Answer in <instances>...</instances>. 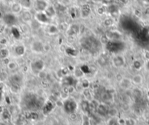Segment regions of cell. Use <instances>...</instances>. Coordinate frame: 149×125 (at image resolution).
Returning a JSON list of instances; mask_svg holds the SVG:
<instances>
[{
	"instance_id": "6da1fadb",
	"label": "cell",
	"mask_w": 149,
	"mask_h": 125,
	"mask_svg": "<svg viewBox=\"0 0 149 125\" xmlns=\"http://www.w3.org/2000/svg\"><path fill=\"white\" fill-rule=\"evenodd\" d=\"M34 19L36 20L40 24H49L51 21L45 12H36L34 15Z\"/></svg>"
},
{
	"instance_id": "7a4b0ae2",
	"label": "cell",
	"mask_w": 149,
	"mask_h": 125,
	"mask_svg": "<svg viewBox=\"0 0 149 125\" xmlns=\"http://www.w3.org/2000/svg\"><path fill=\"white\" fill-rule=\"evenodd\" d=\"M126 63V59L123 55H116L112 58V64H113V67L116 68H122L125 65Z\"/></svg>"
},
{
	"instance_id": "3957f363",
	"label": "cell",
	"mask_w": 149,
	"mask_h": 125,
	"mask_svg": "<svg viewBox=\"0 0 149 125\" xmlns=\"http://www.w3.org/2000/svg\"><path fill=\"white\" fill-rule=\"evenodd\" d=\"M63 107H64L65 112L70 114L75 113L77 108V103L76 101L72 100V99H67L63 103Z\"/></svg>"
},
{
	"instance_id": "277c9868",
	"label": "cell",
	"mask_w": 149,
	"mask_h": 125,
	"mask_svg": "<svg viewBox=\"0 0 149 125\" xmlns=\"http://www.w3.org/2000/svg\"><path fill=\"white\" fill-rule=\"evenodd\" d=\"M49 5L47 0H35L34 8L36 12H44Z\"/></svg>"
},
{
	"instance_id": "5b68a950",
	"label": "cell",
	"mask_w": 149,
	"mask_h": 125,
	"mask_svg": "<svg viewBox=\"0 0 149 125\" xmlns=\"http://www.w3.org/2000/svg\"><path fill=\"white\" fill-rule=\"evenodd\" d=\"M45 67V64L41 59H37L35 60L34 62H31V67L33 71H35L37 73H41L44 70Z\"/></svg>"
},
{
	"instance_id": "8992f818",
	"label": "cell",
	"mask_w": 149,
	"mask_h": 125,
	"mask_svg": "<svg viewBox=\"0 0 149 125\" xmlns=\"http://www.w3.org/2000/svg\"><path fill=\"white\" fill-rule=\"evenodd\" d=\"M44 45L40 41H35L31 44V50L35 54H42L45 52Z\"/></svg>"
},
{
	"instance_id": "52a82bcc",
	"label": "cell",
	"mask_w": 149,
	"mask_h": 125,
	"mask_svg": "<svg viewBox=\"0 0 149 125\" xmlns=\"http://www.w3.org/2000/svg\"><path fill=\"white\" fill-rule=\"evenodd\" d=\"M21 18L22 21L25 24H31V21H33V15L31 14V11L29 10H25L22 11L21 13Z\"/></svg>"
},
{
	"instance_id": "ba28073f",
	"label": "cell",
	"mask_w": 149,
	"mask_h": 125,
	"mask_svg": "<svg viewBox=\"0 0 149 125\" xmlns=\"http://www.w3.org/2000/svg\"><path fill=\"white\" fill-rule=\"evenodd\" d=\"M23 8L22 5H21L19 2H14L12 3L11 6H10V10H11V13L14 15H19L22 13Z\"/></svg>"
},
{
	"instance_id": "9c48e42d",
	"label": "cell",
	"mask_w": 149,
	"mask_h": 125,
	"mask_svg": "<svg viewBox=\"0 0 149 125\" xmlns=\"http://www.w3.org/2000/svg\"><path fill=\"white\" fill-rule=\"evenodd\" d=\"M106 36L108 37V38L109 39V40H118L121 38L122 35H121V33L119 32L117 30H110V31L106 33Z\"/></svg>"
},
{
	"instance_id": "30bf717a",
	"label": "cell",
	"mask_w": 149,
	"mask_h": 125,
	"mask_svg": "<svg viewBox=\"0 0 149 125\" xmlns=\"http://www.w3.org/2000/svg\"><path fill=\"white\" fill-rule=\"evenodd\" d=\"M79 32H80V27L77 24L69 25L66 30L67 34L69 37H73V36L76 35Z\"/></svg>"
},
{
	"instance_id": "8fae6325",
	"label": "cell",
	"mask_w": 149,
	"mask_h": 125,
	"mask_svg": "<svg viewBox=\"0 0 149 125\" xmlns=\"http://www.w3.org/2000/svg\"><path fill=\"white\" fill-rule=\"evenodd\" d=\"M44 12L50 19H53V18H55V17L56 16V15H57V10H56V7H55V6H53V5H48V7L46 8V10H45Z\"/></svg>"
},
{
	"instance_id": "7c38bea8",
	"label": "cell",
	"mask_w": 149,
	"mask_h": 125,
	"mask_svg": "<svg viewBox=\"0 0 149 125\" xmlns=\"http://www.w3.org/2000/svg\"><path fill=\"white\" fill-rule=\"evenodd\" d=\"M14 54L18 57L23 56L26 54V47L22 44H18L14 48Z\"/></svg>"
},
{
	"instance_id": "4fadbf2b",
	"label": "cell",
	"mask_w": 149,
	"mask_h": 125,
	"mask_svg": "<svg viewBox=\"0 0 149 125\" xmlns=\"http://www.w3.org/2000/svg\"><path fill=\"white\" fill-rule=\"evenodd\" d=\"M119 84L121 88L124 89H129L130 88L132 87V86L133 85L132 82V80L131 78H124L122 80H121V81L119 82Z\"/></svg>"
},
{
	"instance_id": "5bb4252c",
	"label": "cell",
	"mask_w": 149,
	"mask_h": 125,
	"mask_svg": "<svg viewBox=\"0 0 149 125\" xmlns=\"http://www.w3.org/2000/svg\"><path fill=\"white\" fill-rule=\"evenodd\" d=\"M132 82L134 85H136V86H139L141 85L143 83V75L140 74V73H137L135 75H133L131 78Z\"/></svg>"
},
{
	"instance_id": "9a60e30c",
	"label": "cell",
	"mask_w": 149,
	"mask_h": 125,
	"mask_svg": "<svg viewBox=\"0 0 149 125\" xmlns=\"http://www.w3.org/2000/svg\"><path fill=\"white\" fill-rule=\"evenodd\" d=\"M35 0H20V3L22 5L24 10H30L34 7Z\"/></svg>"
},
{
	"instance_id": "2e32d148",
	"label": "cell",
	"mask_w": 149,
	"mask_h": 125,
	"mask_svg": "<svg viewBox=\"0 0 149 125\" xmlns=\"http://www.w3.org/2000/svg\"><path fill=\"white\" fill-rule=\"evenodd\" d=\"M48 29H47V32L49 34L51 35H54V34H56L59 32V28L57 25L52 24H48Z\"/></svg>"
},
{
	"instance_id": "e0dca14e",
	"label": "cell",
	"mask_w": 149,
	"mask_h": 125,
	"mask_svg": "<svg viewBox=\"0 0 149 125\" xmlns=\"http://www.w3.org/2000/svg\"><path fill=\"white\" fill-rule=\"evenodd\" d=\"M108 110L107 106L104 104H99L98 107L97 108V111L98 112V114L101 116H104L108 114Z\"/></svg>"
},
{
	"instance_id": "ac0fdd59",
	"label": "cell",
	"mask_w": 149,
	"mask_h": 125,
	"mask_svg": "<svg viewBox=\"0 0 149 125\" xmlns=\"http://www.w3.org/2000/svg\"><path fill=\"white\" fill-rule=\"evenodd\" d=\"M7 70H10V71H15L18 69V65L15 61L14 60H10V62L7 63V65H6Z\"/></svg>"
},
{
	"instance_id": "d6986e66",
	"label": "cell",
	"mask_w": 149,
	"mask_h": 125,
	"mask_svg": "<svg viewBox=\"0 0 149 125\" xmlns=\"http://www.w3.org/2000/svg\"><path fill=\"white\" fill-rule=\"evenodd\" d=\"M9 55H10V51L6 48H3L0 49V58L2 59H5L6 58H8Z\"/></svg>"
},
{
	"instance_id": "ffe728a7",
	"label": "cell",
	"mask_w": 149,
	"mask_h": 125,
	"mask_svg": "<svg viewBox=\"0 0 149 125\" xmlns=\"http://www.w3.org/2000/svg\"><path fill=\"white\" fill-rule=\"evenodd\" d=\"M81 108L84 112H89L90 111V102L87 100H84L81 102Z\"/></svg>"
},
{
	"instance_id": "44dd1931",
	"label": "cell",
	"mask_w": 149,
	"mask_h": 125,
	"mask_svg": "<svg viewBox=\"0 0 149 125\" xmlns=\"http://www.w3.org/2000/svg\"><path fill=\"white\" fill-rule=\"evenodd\" d=\"M9 78L8 73L5 71H1L0 72V82H3L7 81Z\"/></svg>"
},
{
	"instance_id": "7402d4cb",
	"label": "cell",
	"mask_w": 149,
	"mask_h": 125,
	"mask_svg": "<svg viewBox=\"0 0 149 125\" xmlns=\"http://www.w3.org/2000/svg\"><path fill=\"white\" fill-rule=\"evenodd\" d=\"M114 24V20L111 18H105L103 21V25L106 27H110Z\"/></svg>"
},
{
	"instance_id": "603a6c76",
	"label": "cell",
	"mask_w": 149,
	"mask_h": 125,
	"mask_svg": "<svg viewBox=\"0 0 149 125\" xmlns=\"http://www.w3.org/2000/svg\"><path fill=\"white\" fill-rule=\"evenodd\" d=\"M124 125H137V121L133 118H127L124 119Z\"/></svg>"
},
{
	"instance_id": "cb8c5ba5",
	"label": "cell",
	"mask_w": 149,
	"mask_h": 125,
	"mask_svg": "<svg viewBox=\"0 0 149 125\" xmlns=\"http://www.w3.org/2000/svg\"><path fill=\"white\" fill-rule=\"evenodd\" d=\"M132 67L136 70H140L143 67V65H142L140 61L135 60L132 62Z\"/></svg>"
},
{
	"instance_id": "d4e9b609",
	"label": "cell",
	"mask_w": 149,
	"mask_h": 125,
	"mask_svg": "<svg viewBox=\"0 0 149 125\" xmlns=\"http://www.w3.org/2000/svg\"><path fill=\"white\" fill-rule=\"evenodd\" d=\"M107 12V7H105V5H102L101 7H99L97 8V13L100 15H102L105 14Z\"/></svg>"
},
{
	"instance_id": "484cf974",
	"label": "cell",
	"mask_w": 149,
	"mask_h": 125,
	"mask_svg": "<svg viewBox=\"0 0 149 125\" xmlns=\"http://www.w3.org/2000/svg\"><path fill=\"white\" fill-rule=\"evenodd\" d=\"M83 125H90V120L86 115H84L83 117Z\"/></svg>"
},
{
	"instance_id": "4316f807",
	"label": "cell",
	"mask_w": 149,
	"mask_h": 125,
	"mask_svg": "<svg viewBox=\"0 0 149 125\" xmlns=\"http://www.w3.org/2000/svg\"><path fill=\"white\" fill-rule=\"evenodd\" d=\"M101 2L103 4V5L108 6V5H112V4H114L115 0H101Z\"/></svg>"
},
{
	"instance_id": "83f0119b",
	"label": "cell",
	"mask_w": 149,
	"mask_h": 125,
	"mask_svg": "<svg viewBox=\"0 0 149 125\" xmlns=\"http://www.w3.org/2000/svg\"><path fill=\"white\" fill-rule=\"evenodd\" d=\"M108 114H109V115H110V116H112V117L116 116V114H117L116 109H115V108L109 109V110H108Z\"/></svg>"
},
{
	"instance_id": "f1b7e54d",
	"label": "cell",
	"mask_w": 149,
	"mask_h": 125,
	"mask_svg": "<svg viewBox=\"0 0 149 125\" xmlns=\"http://www.w3.org/2000/svg\"><path fill=\"white\" fill-rule=\"evenodd\" d=\"M80 83H81V86H82L84 89H86L87 87H89V84H90V83H89V82L88 81V80H86V79L83 80Z\"/></svg>"
},
{
	"instance_id": "f546056e",
	"label": "cell",
	"mask_w": 149,
	"mask_h": 125,
	"mask_svg": "<svg viewBox=\"0 0 149 125\" xmlns=\"http://www.w3.org/2000/svg\"><path fill=\"white\" fill-rule=\"evenodd\" d=\"M10 90L13 93H18V91H19V89H18V86H16V83H14L10 87Z\"/></svg>"
},
{
	"instance_id": "4dcf8cb0",
	"label": "cell",
	"mask_w": 149,
	"mask_h": 125,
	"mask_svg": "<svg viewBox=\"0 0 149 125\" xmlns=\"http://www.w3.org/2000/svg\"><path fill=\"white\" fill-rule=\"evenodd\" d=\"M143 56L146 58L147 61H149V50H146L144 53H143Z\"/></svg>"
},
{
	"instance_id": "1f68e13d",
	"label": "cell",
	"mask_w": 149,
	"mask_h": 125,
	"mask_svg": "<svg viewBox=\"0 0 149 125\" xmlns=\"http://www.w3.org/2000/svg\"><path fill=\"white\" fill-rule=\"evenodd\" d=\"M144 13L146 15H148L149 16V7H146V8L144 10Z\"/></svg>"
},
{
	"instance_id": "d6a6232c",
	"label": "cell",
	"mask_w": 149,
	"mask_h": 125,
	"mask_svg": "<svg viewBox=\"0 0 149 125\" xmlns=\"http://www.w3.org/2000/svg\"><path fill=\"white\" fill-rule=\"evenodd\" d=\"M119 2H121V4H126L128 2V0H119Z\"/></svg>"
},
{
	"instance_id": "836d02e7",
	"label": "cell",
	"mask_w": 149,
	"mask_h": 125,
	"mask_svg": "<svg viewBox=\"0 0 149 125\" xmlns=\"http://www.w3.org/2000/svg\"><path fill=\"white\" fill-rule=\"evenodd\" d=\"M0 125H7V124L6 122L2 121V122H0Z\"/></svg>"
},
{
	"instance_id": "e575fe53",
	"label": "cell",
	"mask_w": 149,
	"mask_h": 125,
	"mask_svg": "<svg viewBox=\"0 0 149 125\" xmlns=\"http://www.w3.org/2000/svg\"><path fill=\"white\" fill-rule=\"evenodd\" d=\"M141 125H148V124H141Z\"/></svg>"
},
{
	"instance_id": "d590c367",
	"label": "cell",
	"mask_w": 149,
	"mask_h": 125,
	"mask_svg": "<svg viewBox=\"0 0 149 125\" xmlns=\"http://www.w3.org/2000/svg\"><path fill=\"white\" fill-rule=\"evenodd\" d=\"M148 82H149V78H148Z\"/></svg>"
}]
</instances>
